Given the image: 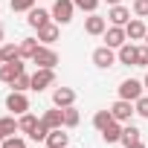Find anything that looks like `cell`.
Listing matches in <instances>:
<instances>
[{
    "instance_id": "cell-1",
    "label": "cell",
    "mask_w": 148,
    "mask_h": 148,
    "mask_svg": "<svg viewBox=\"0 0 148 148\" xmlns=\"http://www.w3.org/2000/svg\"><path fill=\"white\" fill-rule=\"evenodd\" d=\"M49 12H52V21L58 26H67L73 21V15H76V3H73V0H55Z\"/></svg>"
},
{
    "instance_id": "cell-2",
    "label": "cell",
    "mask_w": 148,
    "mask_h": 148,
    "mask_svg": "<svg viewBox=\"0 0 148 148\" xmlns=\"http://www.w3.org/2000/svg\"><path fill=\"white\" fill-rule=\"evenodd\" d=\"M21 73H26L23 58H18V61H3V64H0V82H3V84H12Z\"/></svg>"
},
{
    "instance_id": "cell-3",
    "label": "cell",
    "mask_w": 148,
    "mask_h": 148,
    "mask_svg": "<svg viewBox=\"0 0 148 148\" xmlns=\"http://www.w3.org/2000/svg\"><path fill=\"white\" fill-rule=\"evenodd\" d=\"M58 61H61V58H58V52H55L52 47H47V44H41V47H38V52L32 55V64H38V67H49V70H55V67H58Z\"/></svg>"
},
{
    "instance_id": "cell-4",
    "label": "cell",
    "mask_w": 148,
    "mask_h": 148,
    "mask_svg": "<svg viewBox=\"0 0 148 148\" xmlns=\"http://www.w3.org/2000/svg\"><path fill=\"white\" fill-rule=\"evenodd\" d=\"M142 93H145V84H142L139 79H125V82H119V99L136 102Z\"/></svg>"
},
{
    "instance_id": "cell-5",
    "label": "cell",
    "mask_w": 148,
    "mask_h": 148,
    "mask_svg": "<svg viewBox=\"0 0 148 148\" xmlns=\"http://www.w3.org/2000/svg\"><path fill=\"white\" fill-rule=\"evenodd\" d=\"M52 84H55V70L38 67V70L32 73V90H35V93H41V90H47V87H52Z\"/></svg>"
},
{
    "instance_id": "cell-6",
    "label": "cell",
    "mask_w": 148,
    "mask_h": 148,
    "mask_svg": "<svg viewBox=\"0 0 148 148\" xmlns=\"http://www.w3.org/2000/svg\"><path fill=\"white\" fill-rule=\"evenodd\" d=\"M110 113H113V119L116 122H131L134 119V113H136V108H134V102H128V99H116L113 105H110Z\"/></svg>"
},
{
    "instance_id": "cell-7",
    "label": "cell",
    "mask_w": 148,
    "mask_h": 148,
    "mask_svg": "<svg viewBox=\"0 0 148 148\" xmlns=\"http://www.w3.org/2000/svg\"><path fill=\"white\" fill-rule=\"evenodd\" d=\"M116 61L119 64H125V67H136V61H139V47L136 44H122L119 49H116Z\"/></svg>"
},
{
    "instance_id": "cell-8",
    "label": "cell",
    "mask_w": 148,
    "mask_h": 148,
    "mask_svg": "<svg viewBox=\"0 0 148 148\" xmlns=\"http://www.w3.org/2000/svg\"><path fill=\"white\" fill-rule=\"evenodd\" d=\"M6 110H12L15 116L26 113V110H29V99H26V93H21V90H12V93L6 96Z\"/></svg>"
},
{
    "instance_id": "cell-9",
    "label": "cell",
    "mask_w": 148,
    "mask_h": 148,
    "mask_svg": "<svg viewBox=\"0 0 148 148\" xmlns=\"http://www.w3.org/2000/svg\"><path fill=\"white\" fill-rule=\"evenodd\" d=\"M102 38H105V47H110V49H119L122 44H128V35H125V26H108Z\"/></svg>"
},
{
    "instance_id": "cell-10",
    "label": "cell",
    "mask_w": 148,
    "mask_h": 148,
    "mask_svg": "<svg viewBox=\"0 0 148 148\" xmlns=\"http://www.w3.org/2000/svg\"><path fill=\"white\" fill-rule=\"evenodd\" d=\"M93 64H96L99 70L113 67V64H116V49H110V47H96V49H93Z\"/></svg>"
},
{
    "instance_id": "cell-11",
    "label": "cell",
    "mask_w": 148,
    "mask_h": 148,
    "mask_svg": "<svg viewBox=\"0 0 148 148\" xmlns=\"http://www.w3.org/2000/svg\"><path fill=\"white\" fill-rule=\"evenodd\" d=\"M49 21H52V12H49V9L35 6V9H29V12H26V23H29L32 29H41V26H47Z\"/></svg>"
},
{
    "instance_id": "cell-12",
    "label": "cell",
    "mask_w": 148,
    "mask_h": 148,
    "mask_svg": "<svg viewBox=\"0 0 148 148\" xmlns=\"http://www.w3.org/2000/svg\"><path fill=\"white\" fill-rule=\"evenodd\" d=\"M52 105H55V108L76 105V90H73V87H55V90H52Z\"/></svg>"
},
{
    "instance_id": "cell-13",
    "label": "cell",
    "mask_w": 148,
    "mask_h": 148,
    "mask_svg": "<svg viewBox=\"0 0 148 148\" xmlns=\"http://www.w3.org/2000/svg\"><path fill=\"white\" fill-rule=\"evenodd\" d=\"M105 29H108V18H102L96 12L84 18V32L87 35H105Z\"/></svg>"
},
{
    "instance_id": "cell-14",
    "label": "cell",
    "mask_w": 148,
    "mask_h": 148,
    "mask_svg": "<svg viewBox=\"0 0 148 148\" xmlns=\"http://www.w3.org/2000/svg\"><path fill=\"white\" fill-rule=\"evenodd\" d=\"M145 21L142 18H131L128 23H125V35H128V41H145Z\"/></svg>"
},
{
    "instance_id": "cell-15",
    "label": "cell",
    "mask_w": 148,
    "mask_h": 148,
    "mask_svg": "<svg viewBox=\"0 0 148 148\" xmlns=\"http://www.w3.org/2000/svg\"><path fill=\"white\" fill-rule=\"evenodd\" d=\"M108 21H110V26H125L128 21H131V9L128 6H110L108 9Z\"/></svg>"
},
{
    "instance_id": "cell-16",
    "label": "cell",
    "mask_w": 148,
    "mask_h": 148,
    "mask_svg": "<svg viewBox=\"0 0 148 148\" xmlns=\"http://www.w3.org/2000/svg\"><path fill=\"white\" fill-rule=\"evenodd\" d=\"M41 122L52 131V128H64V108H49V110H44V116H41Z\"/></svg>"
},
{
    "instance_id": "cell-17",
    "label": "cell",
    "mask_w": 148,
    "mask_h": 148,
    "mask_svg": "<svg viewBox=\"0 0 148 148\" xmlns=\"http://www.w3.org/2000/svg\"><path fill=\"white\" fill-rule=\"evenodd\" d=\"M35 32H38V41H41V44H47V47H49V44H55V41H58V35H61L55 21H49L47 26H41V29H35Z\"/></svg>"
},
{
    "instance_id": "cell-18",
    "label": "cell",
    "mask_w": 148,
    "mask_h": 148,
    "mask_svg": "<svg viewBox=\"0 0 148 148\" xmlns=\"http://www.w3.org/2000/svg\"><path fill=\"white\" fill-rule=\"evenodd\" d=\"M70 145V134H64V128H52L47 136V148H67Z\"/></svg>"
},
{
    "instance_id": "cell-19",
    "label": "cell",
    "mask_w": 148,
    "mask_h": 148,
    "mask_svg": "<svg viewBox=\"0 0 148 148\" xmlns=\"http://www.w3.org/2000/svg\"><path fill=\"white\" fill-rule=\"evenodd\" d=\"M139 139H142V131H139L136 125L125 122V125H122V139H119V142L128 148V145H134V142H139Z\"/></svg>"
},
{
    "instance_id": "cell-20",
    "label": "cell",
    "mask_w": 148,
    "mask_h": 148,
    "mask_svg": "<svg viewBox=\"0 0 148 148\" xmlns=\"http://www.w3.org/2000/svg\"><path fill=\"white\" fill-rule=\"evenodd\" d=\"M38 122H41V119H38L35 113H29V110L18 116V128H21V134H26V136H29V134L35 131V125H38Z\"/></svg>"
},
{
    "instance_id": "cell-21",
    "label": "cell",
    "mask_w": 148,
    "mask_h": 148,
    "mask_svg": "<svg viewBox=\"0 0 148 148\" xmlns=\"http://www.w3.org/2000/svg\"><path fill=\"white\" fill-rule=\"evenodd\" d=\"M102 139H105L108 145L119 142V139H122V122H116V119H113V122H110V125H108V128L102 131Z\"/></svg>"
},
{
    "instance_id": "cell-22",
    "label": "cell",
    "mask_w": 148,
    "mask_h": 148,
    "mask_svg": "<svg viewBox=\"0 0 148 148\" xmlns=\"http://www.w3.org/2000/svg\"><path fill=\"white\" fill-rule=\"evenodd\" d=\"M0 134H3V139H6V136H15V134H21L15 113H12V116H0Z\"/></svg>"
},
{
    "instance_id": "cell-23",
    "label": "cell",
    "mask_w": 148,
    "mask_h": 148,
    "mask_svg": "<svg viewBox=\"0 0 148 148\" xmlns=\"http://www.w3.org/2000/svg\"><path fill=\"white\" fill-rule=\"evenodd\" d=\"M38 47H41L38 38H23V41H21V58H29V61H32V55L38 52Z\"/></svg>"
},
{
    "instance_id": "cell-24",
    "label": "cell",
    "mask_w": 148,
    "mask_h": 148,
    "mask_svg": "<svg viewBox=\"0 0 148 148\" xmlns=\"http://www.w3.org/2000/svg\"><path fill=\"white\" fill-rule=\"evenodd\" d=\"M110 122H113V113H110V108H108V110H96V116H93V128H96L99 134H102V131H105Z\"/></svg>"
},
{
    "instance_id": "cell-25",
    "label": "cell",
    "mask_w": 148,
    "mask_h": 148,
    "mask_svg": "<svg viewBox=\"0 0 148 148\" xmlns=\"http://www.w3.org/2000/svg\"><path fill=\"white\" fill-rule=\"evenodd\" d=\"M82 122V113L76 110V105H70V108H64V128H76Z\"/></svg>"
},
{
    "instance_id": "cell-26",
    "label": "cell",
    "mask_w": 148,
    "mask_h": 148,
    "mask_svg": "<svg viewBox=\"0 0 148 148\" xmlns=\"http://www.w3.org/2000/svg\"><path fill=\"white\" fill-rule=\"evenodd\" d=\"M12 90H21V93L32 90V76H29V73H21V76L12 82Z\"/></svg>"
},
{
    "instance_id": "cell-27",
    "label": "cell",
    "mask_w": 148,
    "mask_h": 148,
    "mask_svg": "<svg viewBox=\"0 0 148 148\" xmlns=\"http://www.w3.org/2000/svg\"><path fill=\"white\" fill-rule=\"evenodd\" d=\"M3 49V61H18L21 58V44H0Z\"/></svg>"
},
{
    "instance_id": "cell-28",
    "label": "cell",
    "mask_w": 148,
    "mask_h": 148,
    "mask_svg": "<svg viewBox=\"0 0 148 148\" xmlns=\"http://www.w3.org/2000/svg\"><path fill=\"white\" fill-rule=\"evenodd\" d=\"M47 136H49V128H47L44 122H38V125H35V131L29 134V139H32V142H47Z\"/></svg>"
},
{
    "instance_id": "cell-29",
    "label": "cell",
    "mask_w": 148,
    "mask_h": 148,
    "mask_svg": "<svg viewBox=\"0 0 148 148\" xmlns=\"http://www.w3.org/2000/svg\"><path fill=\"white\" fill-rule=\"evenodd\" d=\"M73 3H76V9H82V12L93 15V12L99 9V3H102V0H73Z\"/></svg>"
},
{
    "instance_id": "cell-30",
    "label": "cell",
    "mask_w": 148,
    "mask_h": 148,
    "mask_svg": "<svg viewBox=\"0 0 148 148\" xmlns=\"http://www.w3.org/2000/svg\"><path fill=\"white\" fill-rule=\"evenodd\" d=\"M35 3L38 0H9L12 12H29V9H35Z\"/></svg>"
},
{
    "instance_id": "cell-31",
    "label": "cell",
    "mask_w": 148,
    "mask_h": 148,
    "mask_svg": "<svg viewBox=\"0 0 148 148\" xmlns=\"http://www.w3.org/2000/svg\"><path fill=\"white\" fill-rule=\"evenodd\" d=\"M131 9H134V18H148V0H134Z\"/></svg>"
},
{
    "instance_id": "cell-32",
    "label": "cell",
    "mask_w": 148,
    "mask_h": 148,
    "mask_svg": "<svg viewBox=\"0 0 148 148\" xmlns=\"http://www.w3.org/2000/svg\"><path fill=\"white\" fill-rule=\"evenodd\" d=\"M0 148H26V139L15 134V136H6V139H3V145H0Z\"/></svg>"
},
{
    "instance_id": "cell-33",
    "label": "cell",
    "mask_w": 148,
    "mask_h": 148,
    "mask_svg": "<svg viewBox=\"0 0 148 148\" xmlns=\"http://www.w3.org/2000/svg\"><path fill=\"white\" fill-rule=\"evenodd\" d=\"M134 108H136V113H139L142 119H148V96H145V93H142V96L134 102Z\"/></svg>"
},
{
    "instance_id": "cell-34",
    "label": "cell",
    "mask_w": 148,
    "mask_h": 148,
    "mask_svg": "<svg viewBox=\"0 0 148 148\" xmlns=\"http://www.w3.org/2000/svg\"><path fill=\"white\" fill-rule=\"evenodd\" d=\"M136 67H148V44L139 47V61H136Z\"/></svg>"
},
{
    "instance_id": "cell-35",
    "label": "cell",
    "mask_w": 148,
    "mask_h": 148,
    "mask_svg": "<svg viewBox=\"0 0 148 148\" xmlns=\"http://www.w3.org/2000/svg\"><path fill=\"white\" fill-rule=\"evenodd\" d=\"M105 3H108V6H119V3H122V0H105Z\"/></svg>"
},
{
    "instance_id": "cell-36",
    "label": "cell",
    "mask_w": 148,
    "mask_h": 148,
    "mask_svg": "<svg viewBox=\"0 0 148 148\" xmlns=\"http://www.w3.org/2000/svg\"><path fill=\"white\" fill-rule=\"evenodd\" d=\"M128 148H145V145H142V139H139V142H134V145H128Z\"/></svg>"
},
{
    "instance_id": "cell-37",
    "label": "cell",
    "mask_w": 148,
    "mask_h": 148,
    "mask_svg": "<svg viewBox=\"0 0 148 148\" xmlns=\"http://www.w3.org/2000/svg\"><path fill=\"white\" fill-rule=\"evenodd\" d=\"M142 84H145V90H148V76H145V79H142Z\"/></svg>"
},
{
    "instance_id": "cell-38",
    "label": "cell",
    "mask_w": 148,
    "mask_h": 148,
    "mask_svg": "<svg viewBox=\"0 0 148 148\" xmlns=\"http://www.w3.org/2000/svg\"><path fill=\"white\" fill-rule=\"evenodd\" d=\"M0 64H3V49H0Z\"/></svg>"
},
{
    "instance_id": "cell-39",
    "label": "cell",
    "mask_w": 148,
    "mask_h": 148,
    "mask_svg": "<svg viewBox=\"0 0 148 148\" xmlns=\"http://www.w3.org/2000/svg\"><path fill=\"white\" fill-rule=\"evenodd\" d=\"M145 44H148V29H145Z\"/></svg>"
},
{
    "instance_id": "cell-40",
    "label": "cell",
    "mask_w": 148,
    "mask_h": 148,
    "mask_svg": "<svg viewBox=\"0 0 148 148\" xmlns=\"http://www.w3.org/2000/svg\"><path fill=\"white\" fill-rule=\"evenodd\" d=\"M0 145H3V134H0Z\"/></svg>"
},
{
    "instance_id": "cell-41",
    "label": "cell",
    "mask_w": 148,
    "mask_h": 148,
    "mask_svg": "<svg viewBox=\"0 0 148 148\" xmlns=\"http://www.w3.org/2000/svg\"><path fill=\"white\" fill-rule=\"evenodd\" d=\"M0 41H3V29H0Z\"/></svg>"
}]
</instances>
